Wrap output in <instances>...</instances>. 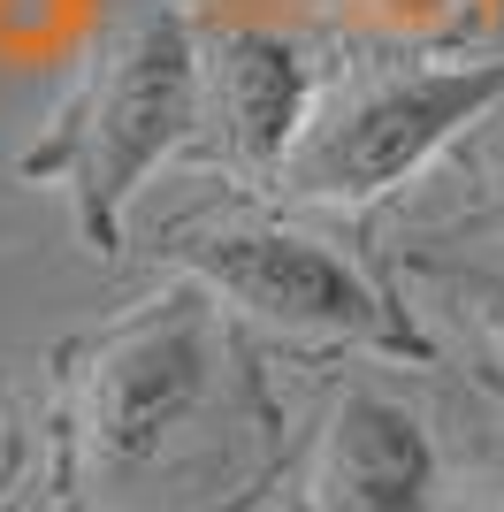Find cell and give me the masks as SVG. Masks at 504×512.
Listing matches in <instances>:
<instances>
[{"instance_id": "cell-1", "label": "cell", "mask_w": 504, "mask_h": 512, "mask_svg": "<svg viewBox=\"0 0 504 512\" xmlns=\"http://www.w3.org/2000/svg\"><path fill=\"white\" fill-rule=\"evenodd\" d=\"M207 123L199 107V39H191L184 8H153L146 23H130L123 46L100 62L92 92L69 107V130H54L31 153V176H69L84 230L115 245V214L123 199Z\"/></svg>"}, {"instance_id": "cell-2", "label": "cell", "mask_w": 504, "mask_h": 512, "mask_svg": "<svg viewBox=\"0 0 504 512\" xmlns=\"http://www.w3.org/2000/svg\"><path fill=\"white\" fill-rule=\"evenodd\" d=\"M504 100V62H451V69H390L336 92L306 115L283 192L298 199H382L413 169H428L466 123Z\"/></svg>"}, {"instance_id": "cell-3", "label": "cell", "mask_w": 504, "mask_h": 512, "mask_svg": "<svg viewBox=\"0 0 504 512\" xmlns=\"http://www.w3.org/2000/svg\"><path fill=\"white\" fill-rule=\"evenodd\" d=\"M214 390V321L199 299H161L146 321H130L84 360L77 383V436L92 467L130 474L153 467L191 421L207 413Z\"/></svg>"}, {"instance_id": "cell-4", "label": "cell", "mask_w": 504, "mask_h": 512, "mask_svg": "<svg viewBox=\"0 0 504 512\" xmlns=\"http://www.w3.org/2000/svg\"><path fill=\"white\" fill-rule=\"evenodd\" d=\"M199 291H214L222 306L252 314L260 329H291V337H367L398 344V321L375 299V283L352 260H336L329 245L275 222H207L176 245Z\"/></svg>"}, {"instance_id": "cell-5", "label": "cell", "mask_w": 504, "mask_h": 512, "mask_svg": "<svg viewBox=\"0 0 504 512\" xmlns=\"http://www.w3.org/2000/svg\"><path fill=\"white\" fill-rule=\"evenodd\" d=\"M314 512H443V451L413 406L344 390L306 467Z\"/></svg>"}, {"instance_id": "cell-6", "label": "cell", "mask_w": 504, "mask_h": 512, "mask_svg": "<svg viewBox=\"0 0 504 512\" xmlns=\"http://www.w3.org/2000/svg\"><path fill=\"white\" fill-rule=\"evenodd\" d=\"M199 107L214 115L222 146L237 153V169L283 176L298 130L314 115V69L283 31L237 23L199 54Z\"/></svg>"}, {"instance_id": "cell-7", "label": "cell", "mask_w": 504, "mask_h": 512, "mask_svg": "<svg viewBox=\"0 0 504 512\" xmlns=\"http://www.w3.org/2000/svg\"><path fill=\"white\" fill-rule=\"evenodd\" d=\"M466 306H474V321L489 329V344L504 352V260H497V268H474V276H466Z\"/></svg>"}, {"instance_id": "cell-8", "label": "cell", "mask_w": 504, "mask_h": 512, "mask_svg": "<svg viewBox=\"0 0 504 512\" xmlns=\"http://www.w3.org/2000/svg\"><path fill=\"white\" fill-rule=\"evenodd\" d=\"M466 512H504V459H489L474 474V490H466Z\"/></svg>"}, {"instance_id": "cell-9", "label": "cell", "mask_w": 504, "mask_h": 512, "mask_svg": "<svg viewBox=\"0 0 504 512\" xmlns=\"http://www.w3.org/2000/svg\"><path fill=\"white\" fill-rule=\"evenodd\" d=\"M0 436H8V421H0Z\"/></svg>"}]
</instances>
